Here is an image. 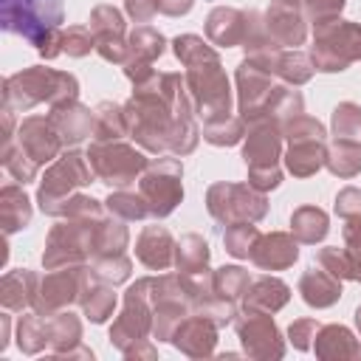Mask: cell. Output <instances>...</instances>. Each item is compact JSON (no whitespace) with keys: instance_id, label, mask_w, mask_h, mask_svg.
Listing matches in <instances>:
<instances>
[{"instance_id":"obj_9","label":"cell","mask_w":361,"mask_h":361,"mask_svg":"<svg viewBox=\"0 0 361 361\" xmlns=\"http://www.w3.org/2000/svg\"><path fill=\"white\" fill-rule=\"evenodd\" d=\"M310 59L319 73H341L353 62H361V23L341 17L316 23Z\"/></svg>"},{"instance_id":"obj_14","label":"cell","mask_w":361,"mask_h":361,"mask_svg":"<svg viewBox=\"0 0 361 361\" xmlns=\"http://www.w3.org/2000/svg\"><path fill=\"white\" fill-rule=\"evenodd\" d=\"M138 192L147 200L149 217H169L183 200V166L175 155H161L147 164L138 178Z\"/></svg>"},{"instance_id":"obj_49","label":"cell","mask_w":361,"mask_h":361,"mask_svg":"<svg viewBox=\"0 0 361 361\" xmlns=\"http://www.w3.org/2000/svg\"><path fill=\"white\" fill-rule=\"evenodd\" d=\"M90 271L96 279L107 282V285H121L130 279L133 274V259L127 254H110V257H96L90 259Z\"/></svg>"},{"instance_id":"obj_26","label":"cell","mask_w":361,"mask_h":361,"mask_svg":"<svg viewBox=\"0 0 361 361\" xmlns=\"http://www.w3.org/2000/svg\"><path fill=\"white\" fill-rule=\"evenodd\" d=\"M135 259L149 271H166L175 265V237L166 226H144L135 240Z\"/></svg>"},{"instance_id":"obj_55","label":"cell","mask_w":361,"mask_h":361,"mask_svg":"<svg viewBox=\"0 0 361 361\" xmlns=\"http://www.w3.org/2000/svg\"><path fill=\"white\" fill-rule=\"evenodd\" d=\"M195 6V0H158V11L166 17H183L189 14Z\"/></svg>"},{"instance_id":"obj_17","label":"cell","mask_w":361,"mask_h":361,"mask_svg":"<svg viewBox=\"0 0 361 361\" xmlns=\"http://www.w3.org/2000/svg\"><path fill=\"white\" fill-rule=\"evenodd\" d=\"M234 85H237V113L245 121H251L265 113L279 82L268 68L245 56L234 71Z\"/></svg>"},{"instance_id":"obj_32","label":"cell","mask_w":361,"mask_h":361,"mask_svg":"<svg viewBox=\"0 0 361 361\" xmlns=\"http://www.w3.org/2000/svg\"><path fill=\"white\" fill-rule=\"evenodd\" d=\"M31 197L25 195L23 183H6L0 189V223H3V234L11 237L17 231H23L31 223Z\"/></svg>"},{"instance_id":"obj_16","label":"cell","mask_w":361,"mask_h":361,"mask_svg":"<svg viewBox=\"0 0 361 361\" xmlns=\"http://www.w3.org/2000/svg\"><path fill=\"white\" fill-rule=\"evenodd\" d=\"M234 330L248 358L271 361V358L285 355V338L274 322V313L257 310V307H240L234 319Z\"/></svg>"},{"instance_id":"obj_1","label":"cell","mask_w":361,"mask_h":361,"mask_svg":"<svg viewBox=\"0 0 361 361\" xmlns=\"http://www.w3.org/2000/svg\"><path fill=\"white\" fill-rule=\"evenodd\" d=\"M130 138L152 155H192L200 141L195 102L186 82L175 71H155L149 79L133 85V96L124 102Z\"/></svg>"},{"instance_id":"obj_50","label":"cell","mask_w":361,"mask_h":361,"mask_svg":"<svg viewBox=\"0 0 361 361\" xmlns=\"http://www.w3.org/2000/svg\"><path fill=\"white\" fill-rule=\"evenodd\" d=\"M90 51H96V39H93L90 28L87 25H68L65 28V54L73 59H82Z\"/></svg>"},{"instance_id":"obj_23","label":"cell","mask_w":361,"mask_h":361,"mask_svg":"<svg viewBox=\"0 0 361 361\" xmlns=\"http://www.w3.org/2000/svg\"><path fill=\"white\" fill-rule=\"evenodd\" d=\"M48 118H51V124L56 127L62 144H65V147H76V144H82L85 138L93 135L96 113H93L87 104H82L79 99H65V102L51 104Z\"/></svg>"},{"instance_id":"obj_39","label":"cell","mask_w":361,"mask_h":361,"mask_svg":"<svg viewBox=\"0 0 361 361\" xmlns=\"http://www.w3.org/2000/svg\"><path fill=\"white\" fill-rule=\"evenodd\" d=\"M276 79L290 85V87H299V85H307L316 73V65L310 59V54L299 51V48H282L279 56H276V68H274Z\"/></svg>"},{"instance_id":"obj_28","label":"cell","mask_w":361,"mask_h":361,"mask_svg":"<svg viewBox=\"0 0 361 361\" xmlns=\"http://www.w3.org/2000/svg\"><path fill=\"white\" fill-rule=\"evenodd\" d=\"M39 279L42 276H37V271H31V268L6 271L3 279H0V305H3V310L23 313L25 307H31L34 299H37Z\"/></svg>"},{"instance_id":"obj_20","label":"cell","mask_w":361,"mask_h":361,"mask_svg":"<svg viewBox=\"0 0 361 361\" xmlns=\"http://www.w3.org/2000/svg\"><path fill=\"white\" fill-rule=\"evenodd\" d=\"M265 25L271 39L279 48H299L307 39V17L305 8L299 3H288V0H271L268 8L262 11Z\"/></svg>"},{"instance_id":"obj_21","label":"cell","mask_w":361,"mask_h":361,"mask_svg":"<svg viewBox=\"0 0 361 361\" xmlns=\"http://www.w3.org/2000/svg\"><path fill=\"white\" fill-rule=\"evenodd\" d=\"M17 144L42 166L62 155L65 144L48 116H25L17 127Z\"/></svg>"},{"instance_id":"obj_22","label":"cell","mask_w":361,"mask_h":361,"mask_svg":"<svg viewBox=\"0 0 361 361\" xmlns=\"http://www.w3.org/2000/svg\"><path fill=\"white\" fill-rule=\"evenodd\" d=\"M217 333L220 327L203 316V313H189L172 333V347L189 358H209L214 355V347H217Z\"/></svg>"},{"instance_id":"obj_42","label":"cell","mask_w":361,"mask_h":361,"mask_svg":"<svg viewBox=\"0 0 361 361\" xmlns=\"http://www.w3.org/2000/svg\"><path fill=\"white\" fill-rule=\"evenodd\" d=\"M17 347L23 355H37L48 347V319L39 313L31 316H20L17 319V336H14Z\"/></svg>"},{"instance_id":"obj_34","label":"cell","mask_w":361,"mask_h":361,"mask_svg":"<svg viewBox=\"0 0 361 361\" xmlns=\"http://www.w3.org/2000/svg\"><path fill=\"white\" fill-rule=\"evenodd\" d=\"M327 231H330V217H327L324 209L310 206V203L293 209V214H290V234H293L302 245H316V243H322V240L327 237Z\"/></svg>"},{"instance_id":"obj_35","label":"cell","mask_w":361,"mask_h":361,"mask_svg":"<svg viewBox=\"0 0 361 361\" xmlns=\"http://www.w3.org/2000/svg\"><path fill=\"white\" fill-rule=\"evenodd\" d=\"M116 285H107V282H102V279H90L87 282V288H85V293H82V299H79V307H82V316L90 322V324H104L110 316H113V310H116V290H113Z\"/></svg>"},{"instance_id":"obj_56","label":"cell","mask_w":361,"mask_h":361,"mask_svg":"<svg viewBox=\"0 0 361 361\" xmlns=\"http://www.w3.org/2000/svg\"><path fill=\"white\" fill-rule=\"evenodd\" d=\"M344 245L361 251V217L344 220Z\"/></svg>"},{"instance_id":"obj_51","label":"cell","mask_w":361,"mask_h":361,"mask_svg":"<svg viewBox=\"0 0 361 361\" xmlns=\"http://www.w3.org/2000/svg\"><path fill=\"white\" fill-rule=\"evenodd\" d=\"M319 327H322V324H319L316 319H310V316H305V319H293V322L288 324V341H290L296 350L307 353V350H313V341H316Z\"/></svg>"},{"instance_id":"obj_11","label":"cell","mask_w":361,"mask_h":361,"mask_svg":"<svg viewBox=\"0 0 361 361\" xmlns=\"http://www.w3.org/2000/svg\"><path fill=\"white\" fill-rule=\"evenodd\" d=\"M102 217H62L56 226H51V231L45 237L42 268L54 271L62 265L90 262L93 259V243H96V226Z\"/></svg>"},{"instance_id":"obj_41","label":"cell","mask_w":361,"mask_h":361,"mask_svg":"<svg viewBox=\"0 0 361 361\" xmlns=\"http://www.w3.org/2000/svg\"><path fill=\"white\" fill-rule=\"evenodd\" d=\"M203 141L212 144V147H234L245 138V118L237 113H228V116H220V118H212V121H203V130H200Z\"/></svg>"},{"instance_id":"obj_45","label":"cell","mask_w":361,"mask_h":361,"mask_svg":"<svg viewBox=\"0 0 361 361\" xmlns=\"http://www.w3.org/2000/svg\"><path fill=\"white\" fill-rule=\"evenodd\" d=\"M104 209L116 217H121L124 223H135V220H144L149 217V209H147V200L141 197V192H130V189H113L107 197H104Z\"/></svg>"},{"instance_id":"obj_43","label":"cell","mask_w":361,"mask_h":361,"mask_svg":"<svg viewBox=\"0 0 361 361\" xmlns=\"http://www.w3.org/2000/svg\"><path fill=\"white\" fill-rule=\"evenodd\" d=\"M0 164H3V169L17 180V183H31V180H37V172H39V164L17 144V141H8V144H3V149H0Z\"/></svg>"},{"instance_id":"obj_54","label":"cell","mask_w":361,"mask_h":361,"mask_svg":"<svg viewBox=\"0 0 361 361\" xmlns=\"http://www.w3.org/2000/svg\"><path fill=\"white\" fill-rule=\"evenodd\" d=\"M124 11L133 23H149L158 14V0H124Z\"/></svg>"},{"instance_id":"obj_29","label":"cell","mask_w":361,"mask_h":361,"mask_svg":"<svg viewBox=\"0 0 361 361\" xmlns=\"http://www.w3.org/2000/svg\"><path fill=\"white\" fill-rule=\"evenodd\" d=\"M299 293H302V302L307 307L324 310V307H333L341 299L344 290H341V279L338 276H333L322 265H310L299 276Z\"/></svg>"},{"instance_id":"obj_3","label":"cell","mask_w":361,"mask_h":361,"mask_svg":"<svg viewBox=\"0 0 361 361\" xmlns=\"http://www.w3.org/2000/svg\"><path fill=\"white\" fill-rule=\"evenodd\" d=\"M65 6L62 0H0V25L23 37L42 59L65 54Z\"/></svg>"},{"instance_id":"obj_18","label":"cell","mask_w":361,"mask_h":361,"mask_svg":"<svg viewBox=\"0 0 361 361\" xmlns=\"http://www.w3.org/2000/svg\"><path fill=\"white\" fill-rule=\"evenodd\" d=\"M87 28H90V34L96 39V54L110 65H124V59H127V37H130L124 14L110 3H99L90 11Z\"/></svg>"},{"instance_id":"obj_38","label":"cell","mask_w":361,"mask_h":361,"mask_svg":"<svg viewBox=\"0 0 361 361\" xmlns=\"http://www.w3.org/2000/svg\"><path fill=\"white\" fill-rule=\"evenodd\" d=\"M316 265H322L324 271H330L333 276L338 279H353V282H361V251L344 245H324L319 248L316 254Z\"/></svg>"},{"instance_id":"obj_48","label":"cell","mask_w":361,"mask_h":361,"mask_svg":"<svg viewBox=\"0 0 361 361\" xmlns=\"http://www.w3.org/2000/svg\"><path fill=\"white\" fill-rule=\"evenodd\" d=\"M248 14V28H245V39H243V51H245V56H254V54H265V51H276L279 45L271 39V34H268V25H265V17H262V11H257V8H251V11H245Z\"/></svg>"},{"instance_id":"obj_7","label":"cell","mask_w":361,"mask_h":361,"mask_svg":"<svg viewBox=\"0 0 361 361\" xmlns=\"http://www.w3.org/2000/svg\"><path fill=\"white\" fill-rule=\"evenodd\" d=\"M96 175H93V166L87 161V152H82L76 147L65 149L56 161H51V166L39 178V186H37L39 212L51 214V217H62V209L71 200V195H76Z\"/></svg>"},{"instance_id":"obj_46","label":"cell","mask_w":361,"mask_h":361,"mask_svg":"<svg viewBox=\"0 0 361 361\" xmlns=\"http://www.w3.org/2000/svg\"><path fill=\"white\" fill-rule=\"evenodd\" d=\"M330 130H333V138L361 141V104L338 102L330 113Z\"/></svg>"},{"instance_id":"obj_5","label":"cell","mask_w":361,"mask_h":361,"mask_svg":"<svg viewBox=\"0 0 361 361\" xmlns=\"http://www.w3.org/2000/svg\"><path fill=\"white\" fill-rule=\"evenodd\" d=\"M65 99H79V79L68 71L31 65L3 79V107L14 113H28L37 104H56Z\"/></svg>"},{"instance_id":"obj_36","label":"cell","mask_w":361,"mask_h":361,"mask_svg":"<svg viewBox=\"0 0 361 361\" xmlns=\"http://www.w3.org/2000/svg\"><path fill=\"white\" fill-rule=\"evenodd\" d=\"M96 121H93V141H124L130 135V121L124 104L116 102H99L93 107Z\"/></svg>"},{"instance_id":"obj_33","label":"cell","mask_w":361,"mask_h":361,"mask_svg":"<svg viewBox=\"0 0 361 361\" xmlns=\"http://www.w3.org/2000/svg\"><path fill=\"white\" fill-rule=\"evenodd\" d=\"M209 259H212V251H209V243L203 240V234H180L175 240V268L180 274H206L212 271L209 268Z\"/></svg>"},{"instance_id":"obj_8","label":"cell","mask_w":361,"mask_h":361,"mask_svg":"<svg viewBox=\"0 0 361 361\" xmlns=\"http://www.w3.org/2000/svg\"><path fill=\"white\" fill-rule=\"evenodd\" d=\"M189 313H195V276L180 271L152 276V338L172 341Z\"/></svg>"},{"instance_id":"obj_2","label":"cell","mask_w":361,"mask_h":361,"mask_svg":"<svg viewBox=\"0 0 361 361\" xmlns=\"http://www.w3.org/2000/svg\"><path fill=\"white\" fill-rule=\"evenodd\" d=\"M172 51L178 62L186 68L183 82L195 102L197 118L212 121V118L228 116L234 96H231V85H228L220 54L209 42H203V37L197 34H178L172 39Z\"/></svg>"},{"instance_id":"obj_44","label":"cell","mask_w":361,"mask_h":361,"mask_svg":"<svg viewBox=\"0 0 361 361\" xmlns=\"http://www.w3.org/2000/svg\"><path fill=\"white\" fill-rule=\"evenodd\" d=\"M212 285L223 299L240 302L251 285V274L243 265H220L217 271H212Z\"/></svg>"},{"instance_id":"obj_58","label":"cell","mask_w":361,"mask_h":361,"mask_svg":"<svg viewBox=\"0 0 361 361\" xmlns=\"http://www.w3.org/2000/svg\"><path fill=\"white\" fill-rule=\"evenodd\" d=\"M355 327H358V336H361V305L355 307Z\"/></svg>"},{"instance_id":"obj_52","label":"cell","mask_w":361,"mask_h":361,"mask_svg":"<svg viewBox=\"0 0 361 361\" xmlns=\"http://www.w3.org/2000/svg\"><path fill=\"white\" fill-rule=\"evenodd\" d=\"M344 6H347V0H305V17H307V23H327V20H336V17H341V11H344Z\"/></svg>"},{"instance_id":"obj_4","label":"cell","mask_w":361,"mask_h":361,"mask_svg":"<svg viewBox=\"0 0 361 361\" xmlns=\"http://www.w3.org/2000/svg\"><path fill=\"white\" fill-rule=\"evenodd\" d=\"M152 336V276L135 279L124 290L121 313L110 327V344L124 358H155L158 350L149 341Z\"/></svg>"},{"instance_id":"obj_13","label":"cell","mask_w":361,"mask_h":361,"mask_svg":"<svg viewBox=\"0 0 361 361\" xmlns=\"http://www.w3.org/2000/svg\"><path fill=\"white\" fill-rule=\"evenodd\" d=\"M87 161L93 166L96 180L107 183L110 189H124L135 183L149 164L144 149H135L127 141H90Z\"/></svg>"},{"instance_id":"obj_24","label":"cell","mask_w":361,"mask_h":361,"mask_svg":"<svg viewBox=\"0 0 361 361\" xmlns=\"http://www.w3.org/2000/svg\"><path fill=\"white\" fill-rule=\"evenodd\" d=\"M248 259L259 271H288L299 259V240L290 231H268V234H259Z\"/></svg>"},{"instance_id":"obj_6","label":"cell","mask_w":361,"mask_h":361,"mask_svg":"<svg viewBox=\"0 0 361 361\" xmlns=\"http://www.w3.org/2000/svg\"><path fill=\"white\" fill-rule=\"evenodd\" d=\"M282 124L271 116H257L245 121L243 161L248 169V183L259 192H271L282 183Z\"/></svg>"},{"instance_id":"obj_15","label":"cell","mask_w":361,"mask_h":361,"mask_svg":"<svg viewBox=\"0 0 361 361\" xmlns=\"http://www.w3.org/2000/svg\"><path fill=\"white\" fill-rule=\"evenodd\" d=\"M90 279H93L90 262L62 265V268L48 271L39 279L37 299H34L31 310L48 319V316H54L59 310H68L71 305H79V299H82V293H85V288H87Z\"/></svg>"},{"instance_id":"obj_37","label":"cell","mask_w":361,"mask_h":361,"mask_svg":"<svg viewBox=\"0 0 361 361\" xmlns=\"http://www.w3.org/2000/svg\"><path fill=\"white\" fill-rule=\"evenodd\" d=\"M324 166L330 169V175L344 178V180L361 175V141H353V138H333V141L327 144Z\"/></svg>"},{"instance_id":"obj_57","label":"cell","mask_w":361,"mask_h":361,"mask_svg":"<svg viewBox=\"0 0 361 361\" xmlns=\"http://www.w3.org/2000/svg\"><path fill=\"white\" fill-rule=\"evenodd\" d=\"M8 330H11V319H8V310L0 316V353L8 347Z\"/></svg>"},{"instance_id":"obj_27","label":"cell","mask_w":361,"mask_h":361,"mask_svg":"<svg viewBox=\"0 0 361 361\" xmlns=\"http://www.w3.org/2000/svg\"><path fill=\"white\" fill-rule=\"evenodd\" d=\"M248 14L234 6H214L206 17V39L217 48H237L245 39Z\"/></svg>"},{"instance_id":"obj_53","label":"cell","mask_w":361,"mask_h":361,"mask_svg":"<svg viewBox=\"0 0 361 361\" xmlns=\"http://www.w3.org/2000/svg\"><path fill=\"white\" fill-rule=\"evenodd\" d=\"M333 212H336L341 220L361 217V189H355V186H344V189H338L336 203H333Z\"/></svg>"},{"instance_id":"obj_40","label":"cell","mask_w":361,"mask_h":361,"mask_svg":"<svg viewBox=\"0 0 361 361\" xmlns=\"http://www.w3.org/2000/svg\"><path fill=\"white\" fill-rule=\"evenodd\" d=\"M130 245V231L121 217L104 214L96 226V243H93V259L96 257H110V254H127Z\"/></svg>"},{"instance_id":"obj_19","label":"cell","mask_w":361,"mask_h":361,"mask_svg":"<svg viewBox=\"0 0 361 361\" xmlns=\"http://www.w3.org/2000/svg\"><path fill=\"white\" fill-rule=\"evenodd\" d=\"M164 51H166V37H164L158 28H152V25H147V23L135 25V28L130 31V37H127V59H124V65H121V68H124V76H127L133 85L149 79V76L155 73L152 62L161 59Z\"/></svg>"},{"instance_id":"obj_12","label":"cell","mask_w":361,"mask_h":361,"mask_svg":"<svg viewBox=\"0 0 361 361\" xmlns=\"http://www.w3.org/2000/svg\"><path fill=\"white\" fill-rule=\"evenodd\" d=\"M206 209L220 226L259 223L268 214V197L251 183L217 180L206 189Z\"/></svg>"},{"instance_id":"obj_10","label":"cell","mask_w":361,"mask_h":361,"mask_svg":"<svg viewBox=\"0 0 361 361\" xmlns=\"http://www.w3.org/2000/svg\"><path fill=\"white\" fill-rule=\"evenodd\" d=\"M282 138H285V169L293 178H310L324 166L327 158V130L319 118L302 113L296 118H290L282 127Z\"/></svg>"},{"instance_id":"obj_59","label":"cell","mask_w":361,"mask_h":361,"mask_svg":"<svg viewBox=\"0 0 361 361\" xmlns=\"http://www.w3.org/2000/svg\"><path fill=\"white\" fill-rule=\"evenodd\" d=\"M288 3H299V6H305V0H288Z\"/></svg>"},{"instance_id":"obj_31","label":"cell","mask_w":361,"mask_h":361,"mask_svg":"<svg viewBox=\"0 0 361 361\" xmlns=\"http://www.w3.org/2000/svg\"><path fill=\"white\" fill-rule=\"evenodd\" d=\"M288 302H290L288 282H282L279 276H271V274L251 279V285L243 296V307H257V310H268V313H279Z\"/></svg>"},{"instance_id":"obj_30","label":"cell","mask_w":361,"mask_h":361,"mask_svg":"<svg viewBox=\"0 0 361 361\" xmlns=\"http://www.w3.org/2000/svg\"><path fill=\"white\" fill-rule=\"evenodd\" d=\"M313 353L322 361H347L361 358V344L344 324H322L313 341Z\"/></svg>"},{"instance_id":"obj_47","label":"cell","mask_w":361,"mask_h":361,"mask_svg":"<svg viewBox=\"0 0 361 361\" xmlns=\"http://www.w3.org/2000/svg\"><path fill=\"white\" fill-rule=\"evenodd\" d=\"M262 231L254 226V223H234V226H226L223 231V245H226V254H231L234 259H248L251 257V248L257 243Z\"/></svg>"},{"instance_id":"obj_25","label":"cell","mask_w":361,"mask_h":361,"mask_svg":"<svg viewBox=\"0 0 361 361\" xmlns=\"http://www.w3.org/2000/svg\"><path fill=\"white\" fill-rule=\"evenodd\" d=\"M48 350L68 358H93V350L82 347V319L71 307L48 316Z\"/></svg>"}]
</instances>
